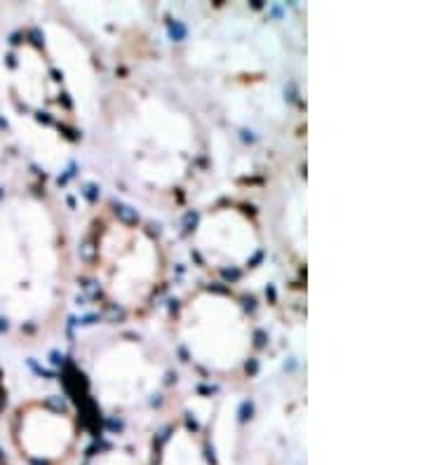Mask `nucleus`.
Returning a JSON list of instances; mask_svg holds the SVG:
<instances>
[{
  "instance_id": "obj_3",
  "label": "nucleus",
  "mask_w": 423,
  "mask_h": 465,
  "mask_svg": "<svg viewBox=\"0 0 423 465\" xmlns=\"http://www.w3.org/2000/svg\"><path fill=\"white\" fill-rule=\"evenodd\" d=\"M177 336L195 364L219 376L238 374L254 346L252 322L242 303L212 289L195 291L181 303Z\"/></svg>"
},
{
  "instance_id": "obj_4",
  "label": "nucleus",
  "mask_w": 423,
  "mask_h": 465,
  "mask_svg": "<svg viewBox=\"0 0 423 465\" xmlns=\"http://www.w3.org/2000/svg\"><path fill=\"white\" fill-rule=\"evenodd\" d=\"M118 134L129 153H139L137 174L155 186H174L186 174L195 129L186 113L158 96H139L118 122Z\"/></svg>"
},
{
  "instance_id": "obj_8",
  "label": "nucleus",
  "mask_w": 423,
  "mask_h": 465,
  "mask_svg": "<svg viewBox=\"0 0 423 465\" xmlns=\"http://www.w3.org/2000/svg\"><path fill=\"white\" fill-rule=\"evenodd\" d=\"M50 47L66 75L71 92L80 104L87 106L92 101V92H94V71H92L90 54L85 52V47L78 42L73 33L66 31L63 26L50 29Z\"/></svg>"
},
{
  "instance_id": "obj_1",
  "label": "nucleus",
  "mask_w": 423,
  "mask_h": 465,
  "mask_svg": "<svg viewBox=\"0 0 423 465\" xmlns=\"http://www.w3.org/2000/svg\"><path fill=\"white\" fill-rule=\"evenodd\" d=\"M61 282L63 244L52 211L38 200L10 204L0 216V291L10 313H50Z\"/></svg>"
},
{
  "instance_id": "obj_5",
  "label": "nucleus",
  "mask_w": 423,
  "mask_h": 465,
  "mask_svg": "<svg viewBox=\"0 0 423 465\" xmlns=\"http://www.w3.org/2000/svg\"><path fill=\"white\" fill-rule=\"evenodd\" d=\"M90 376L96 400L104 407L125 409L158 388L162 367L139 341L120 338L96 355Z\"/></svg>"
},
{
  "instance_id": "obj_9",
  "label": "nucleus",
  "mask_w": 423,
  "mask_h": 465,
  "mask_svg": "<svg viewBox=\"0 0 423 465\" xmlns=\"http://www.w3.org/2000/svg\"><path fill=\"white\" fill-rule=\"evenodd\" d=\"M158 465H210L200 437L186 428H177L160 451Z\"/></svg>"
},
{
  "instance_id": "obj_2",
  "label": "nucleus",
  "mask_w": 423,
  "mask_h": 465,
  "mask_svg": "<svg viewBox=\"0 0 423 465\" xmlns=\"http://www.w3.org/2000/svg\"><path fill=\"white\" fill-rule=\"evenodd\" d=\"M94 277L101 294L127 313H141L167 277V259L153 232L104 214L94 226Z\"/></svg>"
},
{
  "instance_id": "obj_6",
  "label": "nucleus",
  "mask_w": 423,
  "mask_h": 465,
  "mask_svg": "<svg viewBox=\"0 0 423 465\" xmlns=\"http://www.w3.org/2000/svg\"><path fill=\"white\" fill-rule=\"evenodd\" d=\"M12 442L31 465H68L80 446V425L71 411L26 402L12 416Z\"/></svg>"
},
{
  "instance_id": "obj_7",
  "label": "nucleus",
  "mask_w": 423,
  "mask_h": 465,
  "mask_svg": "<svg viewBox=\"0 0 423 465\" xmlns=\"http://www.w3.org/2000/svg\"><path fill=\"white\" fill-rule=\"evenodd\" d=\"M195 252L214 268H242L261 247L259 226L244 209L221 204L205 211L193 232Z\"/></svg>"
}]
</instances>
